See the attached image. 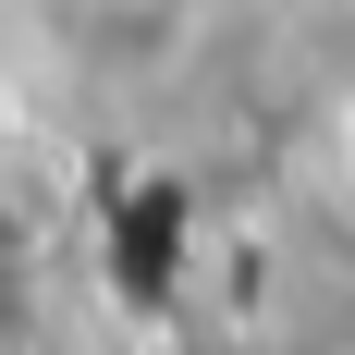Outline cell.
Here are the masks:
<instances>
[{
    "instance_id": "1",
    "label": "cell",
    "mask_w": 355,
    "mask_h": 355,
    "mask_svg": "<svg viewBox=\"0 0 355 355\" xmlns=\"http://www.w3.org/2000/svg\"><path fill=\"white\" fill-rule=\"evenodd\" d=\"M343 196H355V110H343Z\"/></svg>"
}]
</instances>
